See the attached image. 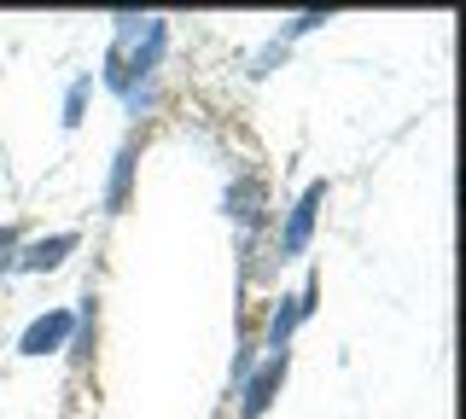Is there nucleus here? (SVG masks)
I'll return each mask as SVG.
<instances>
[{
    "label": "nucleus",
    "instance_id": "obj_1",
    "mask_svg": "<svg viewBox=\"0 0 466 419\" xmlns=\"http://www.w3.org/2000/svg\"><path fill=\"white\" fill-rule=\"evenodd\" d=\"M320 198H327V186H320V181H315V186H309V193H303V198H298V210H291V215H286V234H280V251H286V256H298V251H303V244H309V227H315V210H320Z\"/></svg>",
    "mask_w": 466,
    "mask_h": 419
},
{
    "label": "nucleus",
    "instance_id": "obj_2",
    "mask_svg": "<svg viewBox=\"0 0 466 419\" xmlns=\"http://www.w3.org/2000/svg\"><path fill=\"white\" fill-rule=\"evenodd\" d=\"M70 251H76V234H53V239H35V244H29V251L18 256V268H24V274H47V268H58V263H65Z\"/></svg>",
    "mask_w": 466,
    "mask_h": 419
},
{
    "label": "nucleus",
    "instance_id": "obj_3",
    "mask_svg": "<svg viewBox=\"0 0 466 419\" xmlns=\"http://www.w3.org/2000/svg\"><path fill=\"white\" fill-rule=\"evenodd\" d=\"M65 332H70V314H65V309L41 314V321L24 332V355H47V350H58V344H65Z\"/></svg>",
    "mask_w": 466,
    "mask_h": 419
},
{
    "label": "nucleus",
    "instance_id": "obj_4",
    "mask_svg": "<svg viewBox=\"0 0 466 419\" xmlns=\"http://www.w3.org/2000/svg\"><path fill=\"white\" fill-rule=\"evenodd\" d=\"M280 379H286V355H268V367H262L257 379L245 384V414L257 419L262 408H268V402H274V390H280Z\"/></svg>",
    "mask_w": 466,
    "mask_h": 419
},
{
    "label": "nucleus",
    "instance_id": "obj_5",
    "mask_svg": "<svg viewBox=\"0 0 466 419\" xmlns=\"http://www.w3.org/2000/svg\"><path fill=\"white\" fill-rule=\"evenodd\" d=\"M228 210L239 215V222H257V215H262V181H239L228 193Z\"/></svg>",
    "mask_w": 466,
    "mask_h": 419
},
{
    "label": "nucleus",
    "instance_id": "obj_6",
    "mask_svg": "<svg viewBox=\"0 0 466 419\" xmlns=\"http://www.w3.org/2000/svg\"><path fill=\"white\" fill-rule=\"evenodd\" d=\"M128 164H135V152H123V157H116V181H111V205H123V193H128Z\"/></svg>",
    "mask_w": 466,
    "mask_h": 419
},
{
    "label": "nucleus",
    "instance_id": "obj_7",
    "mask_svg": "<svg viewBox=\"0 0 466 419\" xmlns=\"http://www.w3.org/2000/svg\"><path fill=\"white\" fill-rule=\"evenodd\" d=\"M82 99H87V82H76V88H70V99H65V123L82 117Z\"/></svg>",
    "mask_w": 466,
    "mask_h": 419
},
{
    "label": "nucleus",
    "instance_id": "obj_8",
    "mask_svg": "<svg viewBox=\"0 0 466 419\" xmlns=\"http://www.w3.org/2000/svg\"><path fill=\"white\" fill-rule=\"evenodd\" d=\"M12 263V234H0V268Z\"/></svg>",
    "mask_w": 466,
    "mask_h": 419
}]
</instances>
